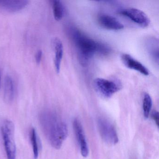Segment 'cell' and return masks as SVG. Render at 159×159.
Wrapping results in <instances>:
<instances>
[{
	"label": "cell",
	"mask_w": 159,
	"mask_h": 159,
	"mask_svg": "<svg viewBox=\"0 0 159 159\" xmlns=\"http://www.w3.org/2000/svg\"><path fill=\"white\" fill-rule=\"evenodd\" d=\"M152 117L153 120L157 126H159V112L156 111H154L152 113Z\"/></svg>",
	"instance_id": "e0dca14e"
},
{
	"label": "cell",
	"mask_w": 159,
	"mask_h": 159,
	"mask_svg": "<svg viewBox=\"0 0 159 159\" xmlns=\"http://www.w3.org/2000/svg\"><path fill=\"white\" fill-rule=\"evenodd\" d=\"M97 125L99 134L106 143L111 145L118 143L119 138L117 131L110 121L105 118H99Z\"/></svg>",
	"instance_id": "277c9868"
},
{
	"label": "cell",
	"mask_w": 159,
	"mask_h": 159,
	"mask_svg": "<svg viewBox=\"0 0 159 159\" xmlns=\"http://www.w3.org/2000/svg\"><path fill=\"white\" fill-rule=\"evenodd\" d=\"M72 35L78 51L79 61L83 66H86L96 53L103 55L110 53L107 46L89 38L78 30H73Z\"/></svg>",
	"instance_id": "7a4b0ae2"
},
{
	"label": "cell",
	"mask_w": 159,
	"mask_h": 159,
	"mask_svg": "<svg viewBox=\"0 0 159 159\" xmlns=\"http://www.w3.org/2000/svg\"><path fill=\"white\" fill-rule=\"evenodd\" d=\"M51 2L55 19L57 21L62 20L65 13V7L63 3L58 0H53Z\"/></svg>",
	"instance_id": "4fadbf2b"
},
{
	"label": "cell",
	"mask_w": 159,
	"mask_h": 159,
	"mask_svg": "<svg viewBox=\"0 0 159 159\" xmlns=\"http://www.w3.org/2000/svg\"><path fill=\"white\" fill-rule=\"evenodd\" d=\"M94 86L96 92L105 98L111 97L121 89V84L119 83L103 78L95 79Z\"/></svg>",
	"instance_id": "5b68a950"
},
{
	"label": "cell",
	"mask_w": 159,
	"mask_h": 159,
	"mask_svg": "<svg viewBox=\"0 0 159 159\" xmlns=\"http://www.w3.org/2000/svg\"><path fill=\"white\" fill-rule=\"evenodd\" d=\"M15 96V88L12 79L10 76L5 78L4 83V98L7 103H11Z\"/></svg>",
	"instance_id": "7c38bea8"
},
{
	"label": "cell",
	"mask_w": 159,
	"mask_h": 159,
	"mask_svg": "<svg viewBox=\"0 0 159 159\" xmlns=\"http://www.w3.org/2000/svg\"><path fill=\"white\" fill-rule=\"evenodd\" d=\"M52 45L55 53L54 65L56 70L57 73H59L64 53L63 43L60 39L56 38L53 39Z\"/></svg>",
	"instance_id": "8fae6325"
},
{
	"label": "cell",
	"mask_w": 159,
	"mask_h": 159,
	"mask_svg": "<svg viewBox=\"0 0 159 159\" xmlns=\"http://www.w3.org/2000/svg\"><path fill=\"white\" fill-rule=\"evenodd\" d=\"M39 122L43 132L51 146L59 149L68 134L66 123L55 112L46 110L41 112Z\"/></svg>",
	"instance_id": "6da1fadb"
},
{
	"label": "cell",
	"mask_w": 159,
	"mask_h": 159,
	"mask_svg": "<svg viewBox=\"0 0 159 159\" xmlns=\"http://www.w3.org/2000/svg\"><path fill=\"white\" fill-rule=\"evenodd\" d=\"M120 14L143 28L148 26L150 23L148 16L139 9L135 8L124 9L120 11Z\"/></svg>",
	"instance_id": "8992f818"
},
{
	"label": "cell",
	"mask_w": 159,
	"mask_h": 159,
	"mask_svg": "<svg viewBox=\"0 0 159 159\" xmlns=\"http://www.w3.org/2000/svg\"><path fill=\"white\" fill-rule=\"evenodd\" d=\"M98 24L103 28L111 30L123 29L124 26L116 18L106 14H101L98 17Z\"/></svg>",
	"instance_id": "ba28073f"
},
{
	"label": "cell",
	"mask_w": 159,
	"mask_h": 159,
	"mask_svg": "<svg viewBox=\"0 0 159 159\" xmlns=\"http://www.w3.org/2000/svg\"><path fill=\"white\" fill-rule=\"evenodd\" d=\"M73 126L82 155L86 157L89 154V149L82 125L78 119H74Z\"/></svg>",
	"instance_id": "52a82bcc"
},
{
	"label": "cell",
	"mask_w": 159,
	"mask_h": 159,
	"mask_svg": "<svg viewBox=\"0 0 159 159\" xmlns=\"http://www.w3.org/2000/svg\"><path fill=\"white\" fill-rule=\"evenodd\" d=\"M1 134L7 159H16L15 126L12 121L6 120L1 126Z\"/></svg>",
	"instance_id": "3957f363"
},
{
	"label": "cell",
	"mask_w": 159,
	"mask_h": 159,
	"mask_svg": "<svg viewBox=\"0 0 159 159\" xmlns=\"http://www.w3.org/2000/svg\"><path fill=\"white\" fill-rule=\"evenodd\" d=\"M152 107V99L150 95L148 93H145L143 96L142 101V108H143L144 117L147 119L149 115L150 112Z\"/></svg>",
	"instance_id": "9a60e30c"
},
{
	"label": "cell",
	"mask_w": 159,
	"mask_h": 159,
	"mask_svg": "<svg viewBox=\"0 0 159 159\" xmlns=\"http://www.w3.org/2000/svg\"><path fill=\"white\" fill-rule=\"evenodd\" d=\"M43 52L41 50H39L36 53L35 55V60H36V63L38 64H39L41 62L42 59Z\"/></svg>",
	"instance_id": "2e32d148"
},
{
	"label": "cell",
	"mask_w": 159,
	"mask_h": 159,
	"mask_svg": "<svg viewBox=\"0 0 159 159\" xmlns=\"http://www.w3.org/2000/svg\"><path fill=\"white\" fill-rule=\"evenodd\" d=\"M29 2L26 0H0V9L9 12H16L25 9Z\"/></svg>",
	"instance_id": "30bf717a"
},
{
	"label": "cell",
	"mask_w": 159,
	"mask_h": 159,
	"mask_svg": "<svg viewBox=\"0 0 159 159\" xmlns=\"http://www.w3.org/2000/svg\"><path fill=\"white\" fill-rule=\"evenodd\" d=\"M0 80H1V74H0Z\"/></svg>",
	"instance_id": "ac0fdd59"
},
{
	"label": "cell",
	"mask_w": 159,
	"mask_h": 159,
	"mask_svg": "<svg viewBox=\"0 0 159 159\" xmlns=\"http://www.w3.org/2000/svg\"><path fill=\"white\" fill-rule=\"evenodd\" d=\"M30 139L32 146L34 159H37L39 157V147L37 132L34 128H32L30 130Z\"/></svg>",
	"instance_id": "5bb4252c"
},
{
	"label": "cell",
	"mask_w": 159,
	"mask_h": 159,
	"mask_svg": "<svg viewBox=\"0 0 159 159\" xmlns=\"http://www.w3.org/2000/svg\"><path fill=\"white\" fill-rule=\"evenodd\" d=\"M124 65L130 69L134 70L145 76H148L149 71L146 66L128 54H123L121 56Z\"/></svg>",
	"instance_id": "9c48e42d"
}]
</instances>
